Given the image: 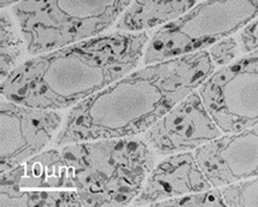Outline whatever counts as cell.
Instances as JSON below:
<instances>
[{"mask_svg":"<svg viewBox=\"0 0 258 207\" xmlns=\"http://www.w3.org/2000/svg\"><path fill=\"white\" fill-rule=\"evenodd\" d=\"M153 206H227L221 188L197 191L179 197L164 200Z\"/></svg>","mask_w":258,"mask_h":207,"instance_id":"2e32d148","label":"cell"},{"mask_svg":"<svg viewBox=\"0 0 258 207\" xmlns=\"http://www.w3.org/2000/svg\"><path fill=\"white\" fill-rule=\"evenodd\" d=\"M256 17L258 0H204L156 32L144 53V63L149 65L205 50Z\"/></svg>","mask_w":258,"mask_h":207,"instance_id":"5b68a950","label":"cell"},{"mask_svg":"<svg viewBox=\"0 0 258 207\" xmlns=\"http://www.w3.org/2000/svg\"><path fill=\"white\" fill-rule=\"evenodd\" d=\"M241 48L245 52L258 50V17L245 27L240 35Z\"/></svg>","mask_w":258,"mask_h":207,"instance_id":"ac0fdd59","label":"cell"},{"mask_svg":"<svg viewBox=\"0 0 258 207\" xmlns=\"http://www.w3.org/2000/svg\"><path fill=\"white\" fill-rule=\"evenodd\" d=\"M227 206H258V176L221 188Z\"/></svg>","mask_w":258,"mask_h":207,"instance_id":"9a60e30c","label":"cell"},{"mask_svg":"<svg viewBox=\"0 0 258 207\" xmlns=\"http://www.w3.org/2000/svg\"><path fill=\"white\" fill-rule=\"evenodd\" d=\"M62 123L54 110L29 108L6 98L0 102V171L34 157L51 141Z\"/></svg>","mask_w":258,"mask_h":207,"instance_id":"52a82bcc","label":"cell"},{"mask_svg":"<svg viewBox=\"0 0 258 207\" xmlns=\"http://www.w3.org/2000/svg\"><path fill=\"white\" fill-rule=\"evenodd\" d=\"M133 0H21L14 6L32 56L94 38L112 26Z\"/></svg>","mask_w":258,"mask_h":207,"instance_id":"277c9868","label":"cell"},{"mask_svg":"<svg viewBox=\"0 0 258 207\" xmlns=\"http://www.w3.org/2000/svg\"><path fill=\"white\" fill-rule=\"evenodd\" d=\"M0 206H84L76 189L0 190Z\"/></svg>","mask_w":258,"mask_h":207,"instance_id":"4fadbf2b","label":"cell"},{"mask_svg":"<svg viewBox=\"0 0 258 207\" xmlns=\"http://www.w3.org/2000/svg\"><path fill=\"white\" fill-rule=\"evenodd\" d=\"M60 152L84 206L133 203L156 163V152L134 136L70 144Z\"/></svg>","mask_w":258,"mask_h":207,"instance_id":"3957f363","label":"cell"},{"mask_svg":"<svg viewBox=\"0 0 258 207\" xmlns=\"http://www.w3.org/2000/svg\"><path fill=\"white\" fill-rule=\"evenodd\" d=\"M21 169V189H75L72 167L57 150L40 152Z\"/></svg>","mask_w":258,"mask_h":207,"instance_id":"8fae6325","label":"cell"},{"mask_svg":"<svg viewBox=\"0 0 258 207\" xmlns=\"http://www.w3.org/2000/svg\"><path fill=\"white\" fill-rule=\"evenodd\" d=\"M198 90L174 106L145 133V141L157 154L196 151L222 135Z\"/></svg>","mask_w":258,"mask_h":207,"instance_id":"ba28073f","label":"cell"},{"mask_svg":"<svg viewBox=\"0 0 258 207\" xmlns=\"http://www.w3.org/2000/svg\"><path fill=\"white\" fill-rule=\"evenodd\" d=\"M198 92L223 134L258 126V50L213 72Z\"/></svg>","mask_w":258,"mask_h":207,"instance_id":"8992f818","label":"cell"},{"mask_svg":"<svg viewBox=\"0 0 258 207\" xmlns=\"http://www.w3.org/2000/svg\"><path fill=\"white\" fill-rule=\"evenodd\" d=\"M210 183L192 152L170 154L152 169L135 206H153L164 200L211 189Z\"/></svg>","mask_w":258,"mask_h":207,"instance_id":"30bf717a","label":"cell"},{"mask_svg":"<svg viewBox=\"0 0 258 207\" xmlns=\"http://www.w3.org/2000/svg\"><path fill=\"white\" fill-rule=\"evenodd\" d=\"M2 33H0V77L2 81L16 66L20 65V58L22 57L23 47H26L21 29L16 27L14 18L6 9L2 11Z\"/></svg>","mask_w":258,"mask_h":207,"instance_id":"5bb4252c","label":"cell"},{"mask_svg":"<svg viewBox=\"0 0 258 207\" xmlns=\"http://www.w3.org/2000/svg\"><path fill=\"white\" fill-rule=\"evenodd\" d=\"M197 0H133L116 23L121 32H143L183 16Z\"/></svg>","mask_w":258,"mask_h":207,"instance_id":"7c38bea8","label":"cell"},{"mask_svg":"<svg viewBox=\"0 0 258 207\" xmlns=\"http://www.w3.org/2000/svg\"><path fill=\"white\" fill-rule=\"evenodd\" d=\"M196 159L215 188L258 176V126L227 133L197 148Z\"/></svg>","mask_w":258,"mask_h":207,"instance_id":"9c48e42d","label":"cell"},{"mask_svg":"<svg viewBox=\"0 0 258 207\" xmlns=\"http://www.w3.org/2000/svg\"><path fill=\"white\" fill-rule=\"evenodd\" d=\"M147 42L146 33L118 30L33 56L2 81V96L35 109L72 108L129 74Z\"/></svg>","mask_w":258,"mask_h":207,"instance_id":"7a4b0ae2","label":"cell"},{"mask_svg":"<svg viewBox=\"0 0 258 207\" xmlns=\"http://www.w3.org/2000/svg\"><path fill=\"white\" fill-rule=\"evenodd\" d=\"M209 51L149 64L76 104L56 145L146 133L176 104L198 89L214 72Z\"/></svg>","mask_w":258,"mask_h":207,"instance_id":"6da1fadb","label":"cell"},{"mask_svg":"<svg viewBox=\"0 0 258 207\" xmlns=\"http://www.w3.org/2000/svg\"><path fill=\"white\" fill-rule=\"evenodd\" d=\"M238 53V41L233 38H225L211 45L209 54L215 65H226L234 59Z\"/></svg>","mask_w":258,"mask_h":207,"instance_id":"e0dca14e","label":"cell"},{"mask_svg":"<svg viewBox=\"0 0 258 207\" xmlns=\"http://www.w3.org/2000/svg\"><path fill=\"white\" fill-rule=\"evenodd\" d=\"M21 0H2V9H8L11 5H16Z\"/></svg>","mask_w":258,"mask_h":207,"instance_id":"d6986e66","label":"cell"}]
</instances>
